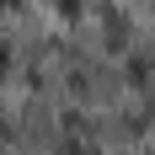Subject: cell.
I'll return each mask as SVG.
<instances>
[{"mask_svg": "<svg viewBox=\"0 0 155 155\" xmlns=\"http://www.w3.org/2000/svg\"><path fill=\"white\" fill-rule=\"evenodd\" d=\"M5 64H11V48H5V43H0V75H5Z\"/></svg>", "mask_w": 155, "mask_h": 155, "instance_id": "6da1fadb", "label": "cell"}]
</instances>
